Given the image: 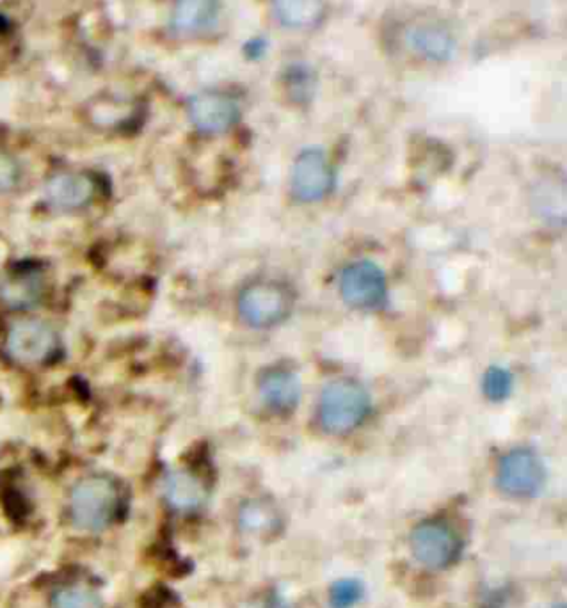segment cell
Returning a JSON list of instances; mask_svg holds the SVG:
<instances>
[{"label":"cell","mask_w":567,"mask_h":608,"mask_svg":"<svg viewBox=\"0 0 567 608\" xmlns=\"http://www.w3.org/2000/svg\"><path fill=\"white\" fill-rule=\"evenodd\" d=\"M120 507V489L107 475H88L75 482L68 498L70 523L82 534H102Z\"/></svg>","instance_id":"6da1fadb"},{"label":"cell","mask_w":567,"mask_h":608,"mask_svg":"<svg viewBox=\"0 0 567 608\" xmlns=\"http://www.w3.org/2000/svg\"><path fill=\"white\" fill-rule=\"evenodd\" d=\"M370 397L360 383L338 379L329 383L320 395L319 420L324 431L345 434L367 418Z\"/></svg>","instance_id":"7a4b0ae2"},{"label":"cell","mask_w":567,"mask_h":608,"mask_svg":"<svg viewBox=\"0 0 567 608\" xmlns=\"http://www.w3.org/2000/svg\"><path fill=\"white\" fill-rule=\"evenodd\" d=\"M409 548L420 566L440 571L456 564L464 543L463 537L447 521L425 520L413 528Z\"/></svg>","instance_id":"3957f363"},{"label":"cell","mask_w":567,"mask_h":608,"mask_svg":"<svg viewBox=\"0 0 567 608\" xmlns=\"http://www.w3.org/2000/svg\"><path fill=\"white\" fill-rule=\"evenodd\" d=\"M292 303L285 285L278 281H255L240 294V317L251 328H271L287 319Z\"/></svg>","instance_id":"277c9868"},{"label":"cell","mask_w":567,"mask_h":608,"mask_svg":"<svg viewBox=\"0 0 567 608\" xmlns=\"http://www.w3.org/2000/svg\"><path fill=\"white\" fill-rule=\"evenodd\" d=\"M498 486L512 498H536L546 484L543 459L530 448H514L498 464Z\"/></svg>","instance_id":"5b68a950"},{"label":"cell","mask_w":567,"mask_h":608,"mask_svg":"<svg viewBox=\"0 0 567 608\" xmlns=\"http://www.w3.org/2000/svg\"><path fill=\"white\" fill-rule=\"evenodd\" d=\"M335 184V171L322 148H304L297 155L290 173V185L297 200L304 203L320 201L328 196Z\"/></svg>","instance_id":"8992f818"},{"label":"cell","mask_w":567,"mask_h":608,"mask_svg":"<svg viewBox=\"0 0 567 608\" xmlns=\"http://www.w3.org/2000/svg\"><path fill=\"white\" fill-rule=\"evenodd\" d=\"M57 349V333L41 319H22L8 333L9 356L24 365L47 361Z\"/></svg>","instance_id":"52a82bcc"},{"label":"cell","mask_w":567,"mask_h":608,"mask_svg":"<svg viewBox=\"0 0 567 608\" xmlns=\"http://www.w3.org/2000/svg\"><path fill=\"white\" fill-rule=\"evenodd\" d=\"M189 120L203 134H223L240 120V105L223 91H201L187 105Z\"/></svg>","instance_id":"ba28073f"},{"label":"cell","mask_w":567,"mask_h":608,"mask_svg":"<svg viewBox=\"0 0 567 608\" xmlns=\"http://www.w3.org/2000/svg\"><path fill=\"white\" fill-rule=\"evenodd\" d=\"M386 278L381 267L361 260L349 265L340 278V292L347 304L354 308H377L386 299Z\"/></svg>","instance_id":"9c48e42d"},{"label":"cell","mask_w":567,"mask_h":608,"mask_svg":"<svg viewBox=\"0 0 567 608\" xmlns=\"http://www.w3.org/2000/svg\"><path fill=\"white\" fill-rule=\"evenodd\" d=\"M404 43L415 56L429 63H447L456 56L454 32L438 20H418L404 32Z\"/></svg>","instance_id":"30bf717a"},{"label":"cell","mask_w":567,"mask_h":608,"mask_svg":"<svg viewBox=\"0 0 567 608\" xmlns=\"http://www.w3.org/2000/svg\"><path fill=\"white\" fill-rule=\"evenodd\" d=\"M162 496L173 511L191 514L207 502V486L196 473L173 470L162 480Z\"/></svg>","instance_id":"8fae6325"},{"label":"cell","mask_w":567,"mask_h":608,"mask_svg":"<svg viewBox=\"0 0 567 608\" xmlns=\"http://www.w3.org/2000/svg\"><path fill=\"white\" fill-rule=\"evenodd\" d=\"M258 392L267 408L278 415H288L301 399V383L287 368H272L260 377Z\"/></svg>","instance_id":"7c38bea8"},{"label":"cell","mask_w":567,"mask_h":608,"mask_svg":"<svg viewBox=\"0 0 567 608\" xmlns=\"http://www.w3.org/2000/svg\"><path fill=\"white\" fill-rule=\"evenodd\" d=\"M45 196L59 210H79L95 198V182L84 173H59L48 180Z\"/></svg>","instance_id":"4fadbf2b"},{"label":"cell","mask_w":567,"mask_h":608,"mask_svg":"<svg viewBox=\"0 0 567 608\" xmlns=\"http://www.w3.org/2000/svg\"><path fill=\"white\" fill-rule=\"evenodd\" d=\"M219 0H175L171 27L182 36H198L210 31L219 20Z\"/></svg>","instance_id":"5bb4252c"},{"label":"cell","mask_w":567,"mask_h":608,"mask_svg":"<svg viewBox=\"0 0 567 608\" xmlns=\"http://www.w3.org/2000/svg\"><path fill=\"white\" fill-rule=\"evenodd\" d=\"M237 523L249 536L271 539L283 530V514L269 498H249L240 505Z\"/></svg>","instance_id":"9a60e30c"},{"label":"cell","mask_w":567,"mask_h":608,"mask_svg":"<svg viewBox=\"0 0 567 608\" xmlns=\"http://www.w3.org/2000/svg\"><path fill=\"white\" fill-rule=\"evenodd\" d=\"M272 13L283 27L292 31L312 29L326 16V0H271Z\"/></svg>","instance_id":"2e32d148"},{"label":"cell","mask_w":567,"mask_h":608,"mask_svg":"<svg viewBox=\"0 0 567 608\" xmlns=\"http://www.w3.org/2000/svg\"><path fill=\"white\" fill-rule=\"evenodd\" d=\"M102 594L86 584L57 587L50 596V608H104Z\"/></svg>","instance_id":"e0dca14e"},{"label":"cell","mask_w":567,"mask_h":608,"mask_svg":"<svg viewBox=\"0 0 567 608\" xmlns=\"http://www.w3.org/2000/svg\"><path fill=\"white\" fill-rule=\"evenodd\" d=\"M283 86L287 95L299 104L312 100L317 88L315 68L306 63L290 64L283 72Z\"/></svg>","instance_id":"ac0fdd59"},{"label":"cell","mask_w":567,"mask_h":608,"mask_svg":"<svg viewBox=\"0 0 567 608\" xmlns=\"http://www.w3.org/2000/svg\"><path fill=\"white\" fill-rule=\"evenodd\" d=\"M41 292L40 281L32 276L9 278L0 285V297L13 308L31 306L40 299Z\"/></svg>","instance_id":"d6986e66"},{"label":"cell","mask_w":567,"mask_h":608,"mask_svg":"<svg viewBox=\"0 0 567 608\" xmlns=\"http://www.w3.org/2000/svg\"><path fill=\"white\" fill-rule=\"evenodd\" d=\"M365 596V585L358 578L345 576L336 580L329 589V607L331 608H354L360 605Z\"/></svg>","instance_id":"ffe728a7"},{"label":"cell","mask_w":567,"mask_h":608,"mask_svg":"<svg viewBox=\"0 0 567 608\" xmlns=\"http://www.w3.org/2000/svg\"><path fill=\"white\" fill-rule=\"evenodd\" d=\"M484 392L493 402H502L512 393L511 372L504 367H491L484 376Z\"/></svg>","instance_id":"44dd1931"},{"label":"cell","mask_w":567,"mask_h":608,"mask_svg":"<svg viewBox=\"0 0 567 608\" xmlns=\"http://www.w3.org/2000/svg\"><path fill=\"white\" fill-rule=\"evenodd\" d=\"M20 180V168L8 153L0 152V192L15 189Z\"/></svg>","instance_id":"7402d4cb"},{"label":"cell","mask_w":567,"mask_h":608,"mask_svg":"<svg viewBox=\"0 0 567 608\" xmlns=\"http://www.w3.org/2000/svg\"><path fill=\"white\" fill-rule=\"evenodd\" d=\"M267 50H269V43L265 38H253V40H249L246 45H244V54L251 61H258V59H262V57L267 54Z\"/></svg>","instance_id":"603a6c76"},{"label":"cell","mask_w":567,"mask_h":608,"mask_svg":"<svg viewBox=\"0 0 567 608\" xmlns=\"http://www.w3.org/2000/svg\"><path fill=\"white\" fill-rule=\"evenodd\" d=\"M265 608H290L288 607L287 603H285V601L281 600V598H278V596H274V598H272V600L267 601V603H265Z\"/></svg>","instance_id":"cb8c5ba5"},{"label":"cell","mask_w":567,"mask_h":608,"mask_svg":"<svg viewBox=\"0 0 567 608\" xmlns=\"http://www.w3.org/2000/svg\"><path fill=\"white\" fill-rule=\"evenodd\" d=\"M550 608H566V605H564V603H559V605H552Z\"/></svg>","instance_id":"d4e9b609"}]
</instances>
